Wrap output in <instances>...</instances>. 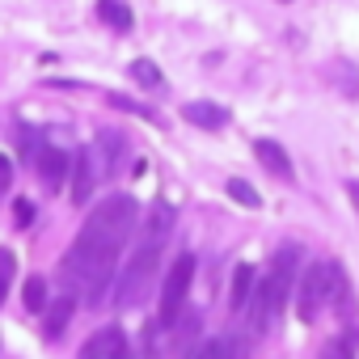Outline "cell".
<instances>
[{"label": "cell", "mask_w": 359, "mask_h": 359, "mask_svg": "<svg viewBox=\"0 0 359 359\" xmlns=\"http://www.w3.org/2000/svg\"><path fill=\"white\" fill-rule=\"evenodd\" d=\"M191 283H195V254H177L173 266H169V275H165V283H161V313H156V321L165 330L182 317L187 296H191Z\"/></svg>", "instance_id": "obj_5"}, {"label": "cell", "mask_w": 359, "mask_h": 359, "mask_svg": "<svg viewBox=\"0 0 359 359\" xmlns=\"http://www.w3.org/2000/svg\"><path fill=\"white\" fill-rule=\"evenodd\" d=\"M254 287H258V271H254L250 262H241V266L233 271V283H229V309H233V313H245Z\"/></svg>", "instance_id": "obj_11"}, {"label": "cell", "mask_w": 359, "mask_h": 359, "mask_svg": "<svg viewBox=\"0 0 359 359\" xmlns=\"http://www.w3.org/2000/svg\"><path fill=\"white\" fill-rule=\"evenodd\" d=\"M131 81H135L140 89H161V68H156L152 60H135V64H131Z\"/></svg>", "instance_id": "obj_16"}, {"label": "cell", "mask_w": 359, "mask_h": 359, "mask_svg": "<svg viewBox=\"0 0 359 359\" xmlns=\"http://www.w3.org/2000/svg\"><path fill=\"white\" fill-rule=\"evenodd\" d=\"M140 224V208L131 195H110L102 199L97 212H89L81 237L72 241V250L60 262L64 287L76 292L85 304H102L106 296H114V271H118V254L123 245L135 237Z\"/></svg>", "instance_id": "obj_1"}, {"label": "cell", "mask_w": 359, "mask_h": 359, "mask_svg": "<svg viewBox=\"0 0 359 359\" xmlns=\"http://www.w3.org/2000/svg\"><path fill=\"white\" fill-rule=\"evenodd\" d=\"M203 346V309H182L169 325V359H195Z\"/></svg>", "instance_id": "obj_6"}, {"label": "cell", "mask_w": 359, "mask_h": 359, "mask_svg": "<svg viewBox=\"0 0 359 359\" xmlns=\"http://www.w3.org/2000/svg\"><path fill=\"white\" fill-rule=\"evenodd\" d=\"M72 313H76V300H72V296H64V300L47 304V309H43V334H47L51 342H55V338H64V330H68Z\"/></svg>", "instance_id": "obj_13"}, {"label": "cell", "mask_w": 359, "mask_h": 359, "mask_svg": "<svg viewBox=\"0 0 359 359\" xmlns=\"http://www.w3.org/2000/svg\"><path fill=\"white\" fill-rule=\"evenodd\" d=\"M338 275H342L338 262H313V266L300 271V279H296V317L300 321H317L321 317L325 300L334 296Z\"/></svg>", "instance_id": "obj_4"}, {"label": "cell", "mask_w": 359, "mask_h": 359, "mask_svg": "<svg viewBox=\"0 0 359 359\" xmlns=\"http://www.w3.org/2000/svg\"><path fill=\"white\" fill-rule=\"evenodd\" d=\"M254 156L262 161V169H271L275 177H283V182H296V169H292V156L283 152V144H275V140H254Z\"/></svg>", "instance_id": "obj_10"}, {"label": "cell", "mask_w": 359, "mask_h": 359, "mask_svg": "<svg viewBox=\"0 0 359 359\" xmlns=\"http://www.w3.org/2000/svg\"><path fill=\"white\" fill-rule=\"evenodd\" d=\"M5 296H9V275H0V304H5Z\"/></svg>", "instance_id": "obj_24"}, {"label": "cell", "mask_w": 359, "mask_h": 359, "mask_svg": "<svg viewBox=\"0 0 359 359\" xmlns=\"http://www.w3.org/2000/svg\"><path fill=\"white\" fill-rule=\"evenodd\" d=\"M13 212H18V229H26V224L34 220V203H30V199H18V208H13Z\"/></svg>", "instance_id": "obj_22"}, {"label": "cell", "mask_w": 359, "mask_h": 359, "mask_svg": "<svg viewBox=\"0 0 359 359\" xmlns=\"http://www.w3.org/2000/svg\"><path fill=\"white\" fill-rule=\"evenodd\" d=\"M9 187H13V161L0 156V195H9Z\"/></svg>", "instance_id": "obj_21"}, {"label": "cell", "mask_w": 359, "mask_h": 359, "mask_svg": "<svg viewBox=\"0 0 359 359\" xmlns=\"http://www.w3.org/2000/svg\"><path fill=\"white\" fill-rule=\"evenodd\" d=\"M106 102H110V106H118V110H127V114H140V118L156 123V114H152L148 106H140V102H131V97H123V93H106Z\"/></svg>", "instance_id": "obj_19"}, {"label": "cell", "mask_w": 359, "mask_h": 359, "mask_svg": "<svg viewBox=\"0 0 359 359\" xmlns=\"http://www.w3.org/2000/svg\"><path fill=\"white\" fill-rule=\"evenodd\" d=\"M13 266H18V258L9 250H0V275H13Z\"/></svg>", "instance_id": "obj_23"}, {"label": "cell", "mask_w": 359, "mask_h": 359, "mask_svg": "<svg viewBox=\"0 0 359 359\" xmlns=\"http://www.w3.org/2000/svg\"><path fill=\"white\" fill-rule=\"evenodd\" d=\"M187 123H195V127H203V131H220V127H229V110L224 106H216V102H187Z\"/></svg>", "instance_id": "obj_12"}, {"label": "cell", "mask_w": 359, "mask_h": 359, "mask_svg": "<svg viewBox=\"0 0 359 359\" xmlns=\"http://www.w3.org/2000/svg\"><path fill=\"white\" fill-rule=\"evenodd\" d=\"M229 195H233L237 203H245V208H258V203H262L258 191H254L250 182H241V177H233V182H229Z\"/></svg>", "instance_id": "obj_20"}, {"label": "cell", "mask_w": 359, "mask_h": 359, "mask_svg": "<svg viewBox=\"0 0 359 359\" xmlns=\"http://www.w3.org/2000/svg\"><path fill=\"white\" fill-rule=\"evenodd\" d=\"M169 229H173V208L169 203H156L144 220H140V237H135V250L127 258V266L118 271L114 279V304L118 309H135L156 275H161V258H165V241H169Z\"/></svg>", "instance_id": "obj_2"}, {"label": "cell", "mask_w": 359, "mask_h": 359, "mask_svg": "<svg viewBox=\"0 0 359 359\" xmlns=\"http://www.w3.org/2000/svg\"><path fill=\"white\" fill-rule=\"evenodd\" d=\"M34 165H39V177H43L47 191H60L68 182V173H72V156L64 148H55V144H43L34 152Z\"/></svg>", "instance_id": "obj_8"}, {"label": "cell", "mask_w": 359, "mask_h": 359, "mask_svg": "<svg viewBox=\"0 0 359 359\" xmlns=\"http://www.w3.org/2000/svg\"><path fill=\"white\" fill-rule=\"evenodd\" d=\"M72 203L76 208H85L89 203V195H93V187H97V161H93V148H76L72 152Z\"/></svg>", "instance_id": "obj_9"}, {"label": "cell", "mask_w": 359, "mask_h": 359, "mask_svg": "<svg viewBox=\"0 0 359 359\" xmlns=\"http://www.w3.org/2000/svg\"><path fill=\"white\" fill-rule=\"evenodd\" d=\"M22 300H26V309H30L34 317H43V309L51 304V300H47V279H39V275H34V279L26 283V296H22Z\"/></svg>", "instance_id": "obj_17"}, {"label": "cell", "mask_w": 359, "mask_h": 359, "mask_svg": "<svg viewBox=\"0 0 359 359\" xmlns=\"http://www.w3.org/2000/svg\"><path fill=\"white\" fill-rule=\"evenodd\" d=\"M195 359H241V342H233V338H212V342L199 346Z\"/></svg>", "instance_id": "obj_15"}, {"label": "cell", "mask_w": 359, "mask_h": 359, "mask_svg": "<svg viewBox=\"0 0 359 359\" xmlns=\"http://www.w3.org/2000/svg\"><path fill=\"white\" fill-rule=\"evenodd\" d=\"M97 22L110 26L114 34H127L131 30V9H127V0H97Z\"/></svg>", "instance_id": "obj_14"}, {"label": "cell", "mask_w": 359, "mask_h": 359, "mask_svg": "<svg viewBox=\"0 0 359 359\" xmlns=\"http://www.w3.org/2000/svg\"><path fill=\"white\" fill-rule=\"evenodd\" d=\"M296 279H300V250H296V245H279L275 258H271L266 279H258V287H254V296H250V309H245V313H250V330H254L258 338L279 321L287 296L296 292Z\"/></svg>", "instance_id": "obj_3"}, {"label": "cell", "mask_w": 359, "mask_h": 359, "mask_svg": "<svg viewBox=\"0 0 359 359\" xmlns=\"http://www.w3.org/2000/svg\"><path fill=\"white\" fill-rule=\"evenodd\" d=\"M81 359H131L127 334H123L118 325H102L97 334H89V338H85Z\"/></svg>", "instance_id": "obj_7"}, {"label": "cell", "mask_w": 359, "mask_h": 359, "mask_svg": "<svg viewBox=\"0 0 359 359\" xmlns=\"http://www.w3.org/2000/svg\"><path fill=\"white\" fill-rule=\"evenodd\" d=\"M321 359H355V338H351V334L330 338V342H325V351H321Z\"/></svg>", "instance_id": "obj_18"}]
</instances>
